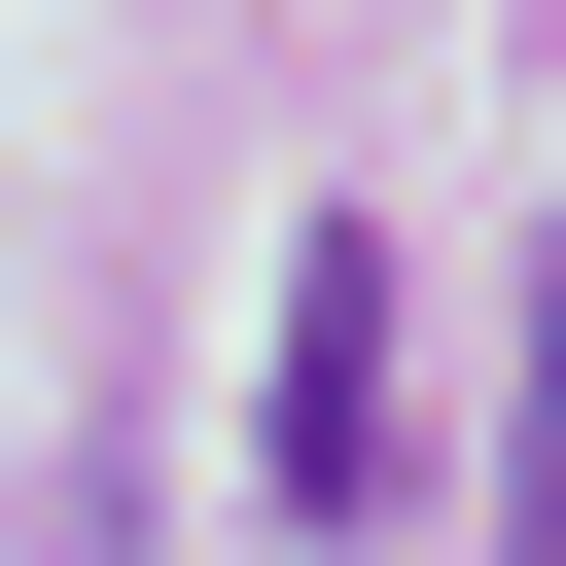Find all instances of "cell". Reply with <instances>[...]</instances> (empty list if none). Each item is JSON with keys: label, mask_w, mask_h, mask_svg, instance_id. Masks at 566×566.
Here are the masks:
<instances>
[{"label": "cell", "mask_w": 566, "mask_h": 566, "mask_svg": "<svg viewBox=\"0 0 566 566\" xmlns=\"http://www.w3.org/2000/svg\"><path fill=\"white\" fill-rule=\"evenodd\" d=\"M248 460H283V495H318V531H354V495H389V283H354V212H318V248H283V354H248Z\"/></svg>", "instance_id": "cell-1"}, {"label": "cell", "mask_w": 566, "mask_h": 566, "mask_svg": "<svg viewBox=\"0 0 566 566\" xmlns=\"http://www.w3.org/2000/svg\"><path fill=\"white\" fill-rule=\"evenodd\" d=\"M531 566H566V283H531Z\"/></svg>", "instance_id": "cell-2"}]
</instances>
